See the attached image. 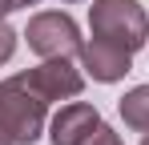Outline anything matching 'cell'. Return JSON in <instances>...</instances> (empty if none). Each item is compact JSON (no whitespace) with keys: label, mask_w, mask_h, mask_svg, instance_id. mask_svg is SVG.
I'll return each instance as SVG.
<instances>
[{"label":"cell","mask_w":149,"mask_h":145,"mask_svg":"<svg viewBox=\"0 0 149 145\" xmlns=\"http://www.w3.org/2000/svg\"><path fill=\"white\" fill-rule=\"evenodd\" d=\"M12 52H16V32H12L8 24L0 20V65H4V61H8Z\"/></svg>","instance_id":"8"},{"label":"cell","mask_w":149,"mask_h":145,"mask_svg":"<svg viewBox=\"0 0 149 145\" xmlns=\"http://www.w3.org/2000/svg\"><path fill=\"white\" fill-rule=\"evenodd\" d=\"M45 117H49V101L24 81V72L0 81V125L16 145L36 141L45 129Z\"/></svg>","instance_id":"1"},{"label":"cell","mask_w":149,"mask_h":145,"mask_svg":"<svg viewBox=\"0 0 149 145\" xmlns=\"http://www.w3.org/2000/svg\"><path fill=\"white\" fill-rule=\"evenodd\" d=\"M12 8H16V0H0V20H4V16H8Z\"/></svg>","instance_id":"10"},{"label":"cell","mask_w":149,"mask_h":145,"mask_svg":"<svg viewBox=\"0 0 149 145\" xmlns=\"http://www.w3.org/2000/svg\"><path fill=\"white\" fill-rule=\"evenodd\" d=\"M24 81L45 97V101H65V97H77L85 89V77H81V69H73L69 56H49L45 65L28 69Z\"/></svg>","instance_id":"4"},{"label":"cell","mask_w":149,"mask_h":145,"mask_svg":"<svg viewBox=\"0 0 149 145\" xmlns=\"http://www.w3.org/2000/svg\"><path fill=\"white\" fill-rule=\"evenodd\" d=\"M85 145H121V137H117L109 125H97V133H93V137H89Z\"/></svg>","instance_id":"9"},{"label":"cell","mask_w":149,"mask_h":145,"mask_svg":"<svg viewBox=\"0 0 149 145\" xmlns=\"http://www.w3.org/2000/svg\"><path fill=\"white\" fill-rule=\"evenodd\" d=\"M24 40L28 48L36 52V56H77L85 40H81V32H77V20L69 12H36L24 28Z\"/></svg>","instance_id":"3"},{"label":"cell","mask_w":149,"mask_h":145,"mask_svg":"<svg viewBox=\"0 0 149 145\" xmlns=\"http://www.w3.org/2000/svg\"><path fill=\"white\" fill-rule=\"evenodd\" d=\"M141 145H149V133H145V141H141Z\"/></svg>","instance_id":"13"},{"label":"cell","mask_w":149,"mask_h":145,"mask_svg":"<svg viewBox=\"0 0 149 145\" xmlns=\"http://www.w3.org/2000/svg\"><path fill=\"white\" fill-rule=\"evenodd\" d=\"M101 125V113L93 105H85V101H73V105H65L49 125V141L52 145H85L93 133H97Z\"/></svg>","instance_id":"5"},{"label":"cell","mask_w":149,"mask_h":145,"mask_svg":"<svg viewBox=\"0 0 149 145\" xmlns=\"http://www.w3.org/2000/svg\"><path fill=\"white\" fill-rule=\"evenodd\" d=\"M81 61H85V72H89L93 81H101V85H113V81H121L125 72L133 69V52L109 45V40H101V36H93L89 45L81 48Z\"/></svg>","instance_id":"6"},{"label":"cell","mask_w":149,"mask_h":145,"mask_svg":"<svg viewBox=\"0 0 149 145\" xmlns=\"http://www.w3.org/2000/svg\"><path fill=\"white\" fill-rule=\"evenodd\" d=\"M65 4H77V0H65Z\"/></svg>","instance_id":"14"},{"label":"cell","mask_w":149,"mask_h":145,"mask_svg":"<svg viewBox=\"0 0 149 145\" xmlns=\"http://www.w3.org/2000/svg\"><path fill=\"white\" fill-rule=\"evenodd\" d=\"M28 4H40V0H16V8H28Z\"/></svg>","instance_id":"12"},{"label":"cell","mask_w":149,"mask_h":145,"mask_svg":"<svg viewBox=\"0 0 149 145\" xmlns=\"http://www.w3.org/2000/svg\"><path fill=\"white\" fill-rule=\"evenodd\" d=\"M89 28H93V36L125 48V52H137L149 40V16L137 0H93Z\"/></svg>","instance_id":"2"},{"label":"cell","mask_w":149,"mask_h":145,"mask_svg":"<svg viewBox=\"0 0 149 145\" xmlns=\"http://www.w3.org/2000/svg\"><path fill=\"white\" fill-rule=\"evenodd\" d=\"M0 145H16L12 137H8V133H4V125H0Z\"/></svg>","instance_id":"11"},{"label":"cell","mask_w":149,"mask_h":145,"mask_svg":"<svg viewBox=\"0 0 149 145\" xmlns=\"http://www.w3.org/2000/svg\"><path fill=\"white\" fill-rule=\"evenodd\" d=\"M121 117L129 129H137V133H149V85H137V89H129L121 97Z\"/></svg>","instance_id":"7"}]
</instances>
